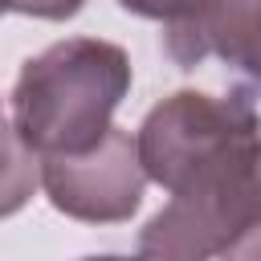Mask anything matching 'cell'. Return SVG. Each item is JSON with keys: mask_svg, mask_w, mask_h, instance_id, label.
<instances>
[{"mask_svg": "<svg viewBox=\"0 0 261 261\" xmlns=\"http://www.w3.org/2000/svg\"><path fill=\"white\" fill-rule=\"evenodd\" d=\"M41 188L57 212L86 224H118L130 220L143 204L147 167L139 155V139L130 130L110 126L102 143L73 155H45L37 159Z\"/></svg>", "mask_w": 261, "mask_h": 261, "instance_id": "3", "label": "cell"}, {"mask_svg": "<svg viewBox=\"0 0 261 261\" xmlns=\"http://www.w3.org/2000/svg\"><path fill=\"white\" fill-rule=\"evenodd\" d=\"M147 179L171 200L143 224L151 261H212L261 212V86L175 90L139 126Z\"/></svg>", "mask_w": 261, "mask_h": 261, "instance_id": "1", "label": "cell"}, {"mask_svg": "<svg viewBox=\"0 0 261 261\" xmlns=\"http://www.w3.org/2000/svg\"><path fill=\"white\" fill-rule=\"evenodd\" d=\"M130 90V57L114 41L69 37L29 57L12 82L8 130L33 159L90 151Z\"/></svg>", "mask_w": 261, "mask_h": 261, "instance_id": "2", "label": "cell"}, {"mask_svg": "<svg viewBox=\"0 0 261 261\" xmlns=\"http://www.w3.org/2000/svg\"><path fill=\"white\" fill-rule=\"evenodd\" d=\"M220 261H261V212L245 224V232L220 253Z\"/></svg>", "mask_w": 261, "mask_h": 261, "instance_id": "7", "label": "cell"}, {"mask_svg": "<svg viewBox=\"0 0 261 261\" xmlns=\"http://www.w3.org/2000/svg\"><path fill=\"white\" fill-rule=\"evenodd\" d=\"M126 12H135V16H147V20H163V24H175V20H188V16H196L204 4H212V0H118Z\"/></svg>", "mask_w": 261, "mask_h": 261, "instance_id": "5", "label": "cell"}, {"mask_svg": "<svg viewBox=\"0 0 261 261\" xmlns=\"http://www.w3.org/2000/svg\"><path fill=\"white\" fill-rule=\"evenodd\" d=\"M86 0H4L8 12L16 16H37V20H69L82 12Z\"/></svg>", "mask_w": 261, "mask_h": 261, "instance_id": "6", "label": "cell"}, {"mask_svg": "<svg viewBox=\"0 0 261 261\" xmlns=\"http://www.w3.org/2000/svg\"><path fill=\"white\" fill-rule=\"evenodd\" d=\"M82 261H151V257H118V253H102V257H82Z\"/></svg>", "mask_w": 261, "mask_h": 261, "instance_id": "8", "label": "cell"}, {"mask_svg": "<svg viewBox=\"0 0 261 261\" xmlns=\"http://www.w3.org/2000/svg\"><path fill=\"white\" fill-rule=\"evenodd\" d=\"M163 49L179 69L216 57L241 82L261 86V0H212L188 20L163 24Z\"/></svg>", "mask_w": 261, "mask_h": 261, "instance_id": "4", "label": "cell"}]
</instances>
